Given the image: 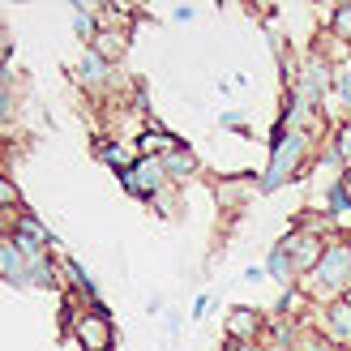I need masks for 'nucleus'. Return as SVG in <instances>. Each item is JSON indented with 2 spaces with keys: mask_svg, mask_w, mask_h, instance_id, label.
Returning a JSON list of instances; mask_svg holds the SVG:
<instances>
[{
  "mask_svg": "<svg viewBox=\"0 0 351 351\" xmlns=\"http://www.w3.org/2000/svg\"><path fill=\"white\" fill-rule=\"evenodd\" d=\"M219 125H223V129H232V133H249V129H244V112H223V116H219Z\"/></svg>",
  "mask_w": 351,
  "mask_h": 351,
  "instance_id": "23",
  "label": "nucleus"
},
{
  "mask_svg": "<svg viewBox=\"0 0 351 351\" xmlns=\"http://www.w3.org/2000/svg\"><path fill=\"white\" fill-rule=\"evenodd\" d=\"M330 34H335L339 43L351 47V0H339V5H330Z\"/></svg>",
  "mask_w": 351,
  "mask_h": 351,
  "instance_id": "17",
  "label": "nucleus"
},
{
  "mask_svg": "<svg viewBox=\"0 0 351 351\" xmlns=\"http://www.w3.org/2000/svg\"><path fill=\"white\" fill-rule=\"evenodd\" d=\"M317 335H322L326 347L351 351V295L322 304V326H317Z\"/></svg>",
  "mask_w": 351,
  "mask_h": 351,
  "instance_id": "7",
  "label": "nucleus"
},
{
  "mask_svg": "<svg viewBox=\"0 0 351 351\" xmlns=\"http://www.w3.org/2000/svg\"><path fill=\"white\" fill-rule=\"evenodd\" d=\"M0 125H5V133H13V125H17V90H0Z\"/></svg>",
  "mask_w": 351,
  "mask_h": 351,
  "instance_id": "21",
  "label": "nucleus"
},
{
  "mask_svg": "<svg viewBox=\"0 0 351 351\" xmlns=\"http://www.w3.org/2000/svg\"><path fill=\"white\" fill-rule=\"evenodd\" d=\"M343 64H347V69H351V47H347V56H343Z\"/></svg>",
  "mask_w": 351,
  "mask_h": 351,
  "instance_id": "29",
  "label": "nucleus"
},
{
  "mask_svg": "<svg viewBox=\"0 0 351 351\" xmlns=\"http://www.w3.org/2000/svg\"><path fill=\"white\" fill-rule=\"evenodd\" d=\"M184 146V137H176V133H167L159 120H150V125L137 133V154H171V150H180Z\"/></svg>",
  "mask_w": 351,
  "mask_h": 351,
  "instance_id": "13",
  "label": "nucleus"
},
{
  "mask_svg": "<svg viewBox=\"0 0 351 351\" xmlns=\"http://www.w3.org/2000/svg\"><path fill=\"white\" fill-rule=\"evenodd\" d=\"M193 13H197L193 5H176V9H171V17H176V22H193Z\"/></svg>",
  "mask_w": 351,
  "mask_h": 351,
  "instance_id": "26",
  "label": "nucleus"
},
{
  "mask_svg": "<svg viewBox=\"0 0 351 351\" xmlns=\"http://www.w3.org/2000/svg\"><path fill=\"white\" fill-rule=\"evenodd\" d=\"M73 343L82 351H116V326H112V308H82V317L73 326Z\"/></svg>",
  "mask_w": 351,
  "mask_h": 351,
  "instance_id": "5",
  "label": "nucleus"
},
{
  "mask_svg": "<svg viewBox=\"0 0 351 351\" xmlns=\"http://www.w3.org/2000/svg\"><path fill=\"white\" fill-rule=\"evenodd\" d=\"M330 146L343 154V163L351 167V116L347 120H335V133H330Z\"/></svg>",
  "mask_w": 351,
  "mask_h": 351,
  "instance_id": "20",
  "label": "nucleus"
},
{
  "mask_svg": "<svg viewBox=\"0 0 351 351\" xmlns=\"http://www.w3.org/2000/svg\"><path fill=\"white\" fill-rule=\"evenodd\" d=\"M210 304H215V295H197V300H193V322H202L210 313Z\"/></svg>",
  "mask_w": 351,
  "mask_h": 351,
  "instance_id": "24",
  "label": "nucleus"
},
{
  "mask_svg": "<svg viewBox=\"0 0 351 351\" xmlns=\"http://www.w3.org/2000/svg\"><path fill=\"white\" fill-rule=\"evenodd\" d=\"M163 167H167V180H171V184H189L193 176L202 171V159H197V150H193V146L184 142L180 150L163 154Z\"/></svg>",
  "mask_w": 351,
  "mask_h": 351,
  "instance_id": "14",
  "label": "nucleus"
},
{
  "mask_svg": "<svg viewBox=\"0 0 351 351\" xmlns=\"http://www.w3.org/2000/svg\"><path fill=\"white\" fill-rule=\"evenodd\" d=\"M335 64H339V73H335V95H330V103H339L343 120H347L351 116V69L343 60H335ZM330 103H326V112H330Z\"/></svg>",
  "mask_w": 351,
  "mask_h": 351,
  "instance_id": "18",
  "label": "nucleus"
},
{
  "mask_svg": "<svg viewBox=\"0 0 351 351\" xmlns=\"http://www.w3.org/2000/svg\"><path fill=\"white\" fill-rule=\"evenodd\" d=\"M266 274H270V278H274V283L283 287V291H287V287H295V278H300V274H295V261H291V253H287L278 240H274V249L266 253Z\"/></svg>",
  "mask_w": 351,
  "mask_h": 351,
  "instance_id": "15",
  "label": "nucleus"
},
{
  "mask_svg": "<svg viewBox=\"0 0 351 351\" xmlns=\"http://www.w3.org/2000/svg\"><path fill=\"white\" fill-rule=\"evenodd\" d=\"M326 351H339V347H326Z\"/></svg>",
  "mask_w": 351,
  "mask_h": 351,
  "instance_id": "30",
  "label": "nucleus"
},
{
  "mask_svg": "<svg viewBox=\"0 0 351 351\" xmlns=\"http://www.w3.org/2000/svg\"><path fill=\"white\" fill-rule=\"evenodd\" d=\"M0 278H5L9 291H26L30 287V261H26L22 249H17L13 236L0 240Z\"/></svg>",
  "mask_w": 351,
  "mask_h": 351,
  "instance_id": "8",
  "label": "nucleus"
},
{
  "mask_svg": "<svg viewBox=\"0 0 351 351\" xmlns=\"http://www.w3.org/2000/svg\"><path fill=\"white\" fill-rule=\"evenodd\" d=\"M112 73H116V64L103 60L95 47H86L77 56V64H73V82L82 86V90H103V86L112 82Z\"/></svg>",
  "mask_w": 351,
  "mask_h": 351,
  "instance_id": "9",
  "label": "nucleus"
},
{
  "mask_svg": "<svg viewBox=\"0 0 351 351\" xmlns=\"http://www.w3.org/2000/svg\"><path fill=\"white\" fill-rule=\"evenodd\" d=\"M60 274H64V283L73 287L77 300H86V308H99V304H103V287L82 270V261H77V257H69V253H64V257H60Z\"/></svg>",
  "mask_w": 351,
  "mask_h": 351,
  "instance_id": "10",
  "label": "nucleus"
},
{
  "mask_svg": "<svg viewBox=\"0 0 351 351\" xmlns=\"http://www.w3.org/2000/svg\"><path fill=\"white\" fill-rule=\"evenodd\" d=\"M300 304H304V291H300V287H287L283 295H278V304H274V313H278V317H291V313L300 308Z\"/></svg>",
  "mask_w": 351,
  "mask_h": 351,
  "instance_id": "22",
  "label": "nucleus"
},
{
  "mask_svg": "<svg viewBox=\"0 0 351 351\" xmlns=\"http://www.w3.org/2000/svg\"><path fill=\"white\" fill-rule=\"evenodd\" d=\"M266 330H270L266 313L249 308V304H232V308H227V317H223V339H232V343H249L253 347Z\"/></svg>",
  "mask_w": 351,
  "mask_h": 351,
  "instance_id": "6",
  "label": "nucleus"
},
{
  "mask_svg": "<svg viewBox=\"0 0 351 351\" xmlns=\"http://www.w3.org/2000/svg\"><path fill=\"white\" fill-rule=\"evenodd\" d=\"M5 236L17 240V249H47V253L64 257L60 240L51 236V227H43V219H39V215H30L26 206L17 210V215H5Z\"/></svg>",
  "mask_w": 351,
  "mask_h": 351,
  "instance_id": "4",
  "label": "nucleus"
},
{
  "mask_svg": "<svg viewBox=\"0 0 351 351\" xmlns=\"http://www.w3.org/2000/svg\"><path fill=\"white\" fill-rule=\"evenodd\" d=\"M313 163V137L291 129L283 116L274 120V133H270V159H266V171L257 176V193L270 197L283 184H295L304 176V167Z\"/></svg>",
  "mask_w": 351,
  "mask_h": 351,
  "instance_id": "1",
  "label": "nucleus"
},
{
  "mask_svg": "<svg viewBox=\"0 0 351 351\" xmlns=\"http://www.w3.org/2000/svg\"><path fill=\"white\" fill-rule=\"evenodd\" d=\"M300 283H304V295H313V300H322V304L351 295V240L330 236L317 270H313L308 278H300Z\"/></svg>",
  "mask_w": 351,
  "mask_h": 351,
  "instance_id": "2",
  "label": "nucleus"
},
{
  "mask_svg": "<svg viewBox=\"0 0 351 351\" xmlns=\"http://www.w3.org/2000/svg\"><path fill=\"white\" fill-rule=\"evenodd\" d=\"M261 278H270L266 266H249V270H244V283H261Z\"/></svg>",
  "mask_w": 351,
  "mask_h": 351,
  "instance_id": "25",
  "label": "nucleus"
},
{
  "mask_svg": "<svg viewBox=\"0 0 351 351\" xmlns=\"http://www.w3.org/2000/svg\"><path fill=\"white\" fill-rule=\"evenodd\" d=\"M322 210L330 215V223H335V236L351 240V197H347V189H343L339 180H330V189H326V202H322Z\"/></svg>",
  "mask_w": 351,
  "mask_h": 351,
  "instance_id": "12",
  "label": "nucleus"
},
{
  "mask_svg": "<svg viewBox=\"0 0 351 351\" xmlns=\"http://www.w3.org/2000/svg\"><path fill=\"white\" fill-rule=\"evenodd\" d=\"M125 47H129V30L125 26H103V34H99V43H95V51H99V56L103 60H120V56H125Z\"/></svg>",
  "mask_w": 351,
  "mask_h": 351,
  "instance_id": "16",
  "label": "nucleus"
},
{
  "mask_svg": "<svg viewBox=\"0 0 351 351\" xmlns=\"http://www.w3.org/2000/svg\"><path fill=\"white\" fill-rule=\"evenodd\" d=\"M339 184L347 189V197H351V167H343V171H339Z\"/></svg>",
  "mask_w": 351,
  "mask_h": 351,
  "instance_id": "28",
  "label": "nucleus"
},
{
  "mask_svg": "<svg viewBox=\"0 0 351 351\" xmlns=\"http://www.w3.org/2000/svg\"><path fill=\"white\" fill-rule=\"evenodd\" d=\"M90 150H95V159H99V163H108L116 176H120V171H129V167L137 163V146H125L120 137H95Z\"/></svg>",
  "mask_w": 351,
  "mask_h": 351,
  "instance_id": "11",
  "label": "nucleus"
},
{
  "mask_svg": "<svg viewBox=\"0 0 351 351\" xmlns=\"http://www.w3.org/2000/svg\"><path fill=\"white\" fill-rule=\"evenodd\" d=\"M219 351H253V347H249V343H232V339H223Z\"/></svg>",
  "mask_w": 351,
  "mask_h": 351,
  "instance_id": "27",
  "label": "nucleus"
},
{
  "mask_svg": "<svg viewBox=\"0 0 351 351\" xmlns=\"http://www.w3.org/2000/svg\"><path fill=\"white\" fill-rule=\"evenodd\" d=\"M116 180H120V189H125L133 202H154V197H163V193L171 189L167 167H163L159 154H137V163L129 171H120Z\"/></svg>",
  "mask_w": 351,
  "mask_h": 351,
  "instance_id": "3",
  "label": "nucleus"
},
{
  "mask_svg": "<svg viewBox=\"0 0 351 351\" xmlns=\"http://www.w3.org/2000/svg\"><path fill=\"white\" fill-rule=\"evenodd\" d=\"M0 206H5V215H17V210H22V193H17V180L9 176V167L0 176Z\"/></svg>",
  "mask_w": 351,
  "mask_h": 351,
  "instance_id": "19",
  "label": "nucleus"
}]
</instances>
